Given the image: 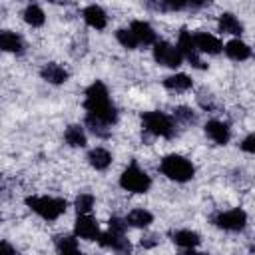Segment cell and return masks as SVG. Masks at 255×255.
<instances>
[{"instance_id": "cell-1", "label": "cell", "mask_w": 255, "mask_h": 255, "mask_svg": "<svg viewBox=\"0 0 255 255\" xmlns=\"http://www.w3.org/2000/svg\"><path fill=\"white\" fill-rule=\"evenodd\" d=\"M84 110L90 116H96L104 120L106 124H116L118 122V110L110 100V92L104 82L96 80L86 88V98H84Z\"/></svg>"}, {"instance_id": "cell-2", "label": "cell", "mask_w": 255, "mask_h": 255, "mask_svg": "<svg viewBox=\"0 0 255 255\" xmlns=\"http://www.w3.org/2000/svg\"><path fill=\"white\" fill-rule=\"evenodd\" d=\"M26 205L40 215L46 221H56L60 215L66 213L68 203L62 197H52V195H30L26 197Z\"/></svg>"}, {"instance_id": "cell-3", "label": "cell", "mask_w": 255, "mask_h": 255, "mask_svg": "<svg viewBox=\"0 0 255 255\" xmlns=\"http://www.w3.org/2000/svg\"><path fill=\"white\" fill-rule=\"evenodd\" d=\"M159 171H161L167 179L177 181V183L189 181V179L195 175L193 163H191L187 157L179 155V153H169V155H165V157L161 159V163H159Z\"/></svg>"}, {"instance_id": "cell-4", "label": "cell", "mask_w": 255, "mask_h": 255, "mask_svg": "<svg viewBox=\"0 0 255 255\" xmlns=\"http://www.w3.org/2000/svg\"><path fill=\"white\" fill-rule=\"evenodd\" d=\"M141 126H143V131L155 135V137H173L175 133V122L171 116L163 114V112H157V110H151V112H143L141 114Z\"/></svg>"}, {"instance_id": "cell-5", "label": "cell", "mask_w": 255, "mask_h": 255, "mask_svg": "<svg viewBox=\"0 0 255 255\" xmlns=\"http://www.w3.org/2000/svg\"><path fill=\"white\" fill-rule=\"evenodd\" d=\"M120 185L129 193H145L151 187V177L137 163H129L120 175Z\"/></svg>"}, {"instance_id": "cell-6", "label": "cell", "mask_w": 255, "mask_h": 255, "mask_svg": "<svg viewBox=\"0 0 255 255\" xmlns=\"http://www.w3.org/2000/svg\"><path fill=\"white\" fill-rule=\"evenodd\" d=\"M211 221H213L215 227H219L223 231L237 233V231H243L245 229V225H247V213L243 209L235 207V209H227V211H217L211 217Z\"/></svg>"}, {"instance_id": "cell-7", "label": "cell", "mask_w": 255, "mask_h": 255, "mask_svg": "<svg viewBox=\"0 0 255 255\" xmlns=\"http://www.w3.org/2000/svg\"><path fill=\"white\" fill-rule=\"evenodd\" d=\"M153 60L163 68H179L183 62V56H181L177 46L163 42V40H157L153 44Z\"/></svg>"}, {"instance_id": "cell-8", "label": "cell", "mask_w": 255, "mask_h": 255, "mask_svg": "<svg viewBox=\"0 0 255 255\" xmlns=\"http://www.w3.org/2000/svg\"><path fill=\"white\" fill-rule=\"evenodd\" d=\"M175 46L179 48L181 56H183L193 68H197V70H203V68H205L203 60L199 58V50H197V46H195L193 34H191L189 30L183 28V30L179 32V36H177V44H175Z\"/></svg>"}, {"instance_id": "cell-9", "label": "cell", "mask_w": 255, "mask_h": 255, "mask_svg": "<svg viewBox=\"0 0 255 255\" xmlns=\"http://www.w3.org/2000/svg\"><path fill=\"white\" fill-rule=\"evenodd\" d=\"M74 233L84 241H98L100 237V223L90 213H78L74 223Z\"/></svg>"}, {"instance_id": "cell-10", "label": "cell", "mask_w": 255, "mask_h": 255, "mask_svg": "<svg viewBox=\"0 0 255 255\" xmlns=\"http://www.w3.org/2000/svg\"><path fill=\"white\" fill-rule=\"evenodd\" d=\"M98 243L102 247L112 249V251H118V253H129L131 251V243H129V239H126V233H116L112 229L100 233Z\"/></svg>"}, {"instance_id": "cell-11", "label": "cell", "mask_w": 255, "mask_h": 255, "mask_svg": "<svg viewBox=\"0 0 255 255\" xmlns=\"http://www.w3.org/2000/svg\"><path fill=\"white\" fill-rule=\"evenodd\" d=\"M193 40L195 46L199 50V54H207V56H217L223 50V44L217 36L209 34V32H193Z\"/></svg>"}, {"instance_id": "cell-12", "label": "cell", "mask_w": 255, "mask_h": 255, "mask_svg": "<svg viewBox=\"0 0 255 255\" xmlns=\"http://www.w3.org/2000/svg\"><path fill=\"white\" fill-rule=\"evenodd\" d=\"M203 129H205L207 137H209L213 143H217V145H225V143H229V139H231V129H229V126H227L225 122H221V120H209Z\"/></svg>"}, {"instance_id": "cell-13", "label": "cell", "mask_w": 255, "mask_h": 255, "mask_svg": "<svg viewBox=\"0 0 255 255\" xmlns=\"http://www.w3.org/2000/svg\"><path fill=\"white\" fill-rule=\"evenodd\" d=\"M40 76L42 80H46L48 84H54V86H62L68 82V70L56 62H48L40 68Z\"/></svg>"}, {"instance_id": "cell-14", "label": "cell", "mask_w": 255, "mask_h": 255, "mask_svg": "<svg viewBox=\"0 0 255 255\" xmlns=\"http://www.w3.org/2000/svg\"><path fill=\"white\" fill-rule=\"evenodd\" d=\"M129 28H131V32L135 34L139 46H153V44L157 42L155 30L151 28L149 22H145V20H133V22L129 24Z\"/></svg>"}, {"instance_id": "cell-15", "label": "cell", "mask_w": 255, "mask_h": 255, "mask_svg": "<svg viewBox=\"0 0 255 255\" xmlns=\"http://www.w3.org/2000/svg\"><path fill=\"white\" fill-rule=\"evenodd\" d=\"M82 16H84V22H86L90 28H94V30H104V28L108 26V16H106L104 8H100L98 4L86 6L84 12H82Z\"/></svg>"}, {"instance_id": "cell-16", "label": "cell", "mask_w": 255, "mask_h": 255, "mask_svg": "<svg viewBox=\"0 0 255 255\" xmlns=\"http://www.w3.org/2000/svg\"><path fill=\"white\" fill-rule=\"evenodd\" d=\"M223 52H225V56H227L229 60H235V62H245V60L251 58V48H249L243 40H239V38L229 40V42L223 46Z\"/></svg>"}, {"instance_id": "cell-17", "label": "cell", "mask_w": 255, "mask_h": 255, "mask_svg": "<svg viewBox=\"0 0 255 255\" xmlns=\"http://www.w3.org/2000/svg\"><path fill=\"white\" fill-rule=\"evenodd\" d=\"M171 241L179 247V249H185V251H193L197 245H199V233L191 231V229H177V231H171Z\"/></svg>"}, {"instance_id": "cell-18", "label": "cell", "mask_w": 255, "mask_h": 255, "mask_svg": "<svg viewBox=\"0 0 255 255\" xmlns=\"http://www.w3.org/2000/svg\"><path fill=\"white\" fill-rule=\"evenodd\" d=\"M217 28L221 34H229V36H241L243 34V24L239 22V18L231 12H223L217 20Z\"/></svg>"}, {"instance_id": "cell-19", "label": "cell", "mask_w": 255, "mask_h": 255, "mask_svg": "<svg viewBox=\"0 0 255 255\" xmlns=\"http://www.w3.org/2000/svg\"><path fill=\"white\" fill-rule=\"evenodd\" d=\"M0 48L4 52H10V54H22L24 52V40L12 30H2L0 32Z\"/></svg>"}, {"instance_id": "cell-20", "label": "cell", "mask_w": 255, "mask_h": 255, "mask_svg": "<svg viewBox=\"0 0 255 255\" xmlns=\"http://www.w3.org/2000/svg\"><path fill=\"white\" fill-rule=\"evenodd\" d=\"M88 163L94 167V169H108L112 165V153L106 149V147H94L88 151Z\"/></svg>"}, {"instance_id": "cell-21", "label": "cell", "mask_w": 255, "mask_h": 255, "mask_svg": "<svg viewBox=\"0 0 255 255\" xmlns=\"http://www.w3.org/2000/svg\"><path fill=\"white\" fill-rule=\"evenodd\" d=\"M126 221L129 227H135V229H145L149 227V223L153 221V215L151 211L143 209V207H137V209H131L128 215H126Z\"/></svg>"}, {"instance_id": "cell-22", "label": "cell", "mask_w": 255, "mask_h": 255, "mask_svg": "<svg viewBox=\"0 0 255 255\" xmlns=\"http://www.w3.org/2000/svg\"><path fill=\"white\" fill-rule=\"evenodd\" d=\"M64 139H66V143H68L70 147H84V145L88 143L86 131H84V128H82L80 124L68 126L66 131H64Z\"/></svg>"}, {"instance_id": "cell-23", "label": "cell", "mask_w": 255, "mask_h": 255, "mask_svg": "<svg viewBox=\"0 0 255 255\" xmlns=\"http://www.w3.org/2000/svg\"><path fill=\"white\" fill-rule=\"evenodd\" d=\"M191 86H193V82L187 74H171V76L163 78V88H167L171 92H187Z\"/></svg>"}, {"instance_id": "cell-24", "label": "cell", "mask_w": 255, "mask_h": 255, "mask_svg": "<svg viewBox=\"0 0 255 255\" xmlns=\"http://www.w3.org/2000/svg\"><path fill=\"white\" fill-rule=\"evenodd\" d=\"M22 18H24V22H26L28 26H32V28H40V26H44V22H46L44 10H42L38 4H28V6L24 8V12H22Z\"/></svg>"}, {"instance_id": "cell-25", "label": "cell", "mask_w": 255, "mask_h": 255, "mask_svg": "<svg viewBox=\"0 0 255 255\" xmlns=\"http://www.w3.org/2000/svg\"><path fill=\"white\" fill-rule=\"evenodd\" d=\"M78 235H56L54 237V245L58 253H78L80 245H78Z\"/></svg>"}, {"instance_id": "cell-26", "label": "cell", "mask_w": 255, "mask_h": 255, "mask_svg": "<svg viewBox=\"0 0 255 255\" xmlns=\"http://www.w3.org/2000/svg\"><path fill=\"white\" fill-rule=\"evenodd\" d=\"M86 126H88V129L96 135V137H102V139H106V137H110V124H106L104 120H100V118H96V116H90V114H86Z\"/></svg>"}, {"instance_id": "cell-27", "label": "cell", "mask_w": 255, "mask_h": 255, "mask_svg": "<svg viewBox=\"0 0 255 255\" xmlns=\"http://www.w3.org/2000/svg\"><path fill=\"white\" fill-rule=\"evenodd\" d=\"M116 40H118L124 48H128V50H135V48L139 46V42H137L135 34L131 32V28H120V30L116 32Z\"/></svg>"}, {"instance_id": "cell-28", "label": "cell", "mask_w": 255, "mask_h": 255, "mask_svg": "<svg viewBox=\"0 0 255 255\" xmlns=\"http://www.w3.org/2000/svg\"><path fill=\"white\" fill-rule=\"evenodd\" d=\"M173 120L179 122V124L191 126V124L197 122V116H195V112H193L191 108H187V106H177V108L173 110Z\"/></svg>"}, {"instance_id": "cell-29", "label": "cell", "mask_w": 255, "mask_h": 255, "mask_svg": "<svg viewBox=\"0 0 255 255\" xmlns=\"http://www.w3.org/2000/svg\"><path fill=\"white\" fill-rule=\"evenodd\" d=\"M94 203H96V199H94V195L88 193V191L80 193V195L74 199V207H76L78 213H92Z\"/></svg>"}, {"instance_id": "cell-30", "label": "cell", "mask_w": 255, "mask_h": 255, "mask_svg": "<svg viewBox=\"0 0 255 255\" xmlns=\"http://www.w3.org/2000/svg\"><path fill=\"white\" fill-rule=\"evenodd\" d=\"M128 227H129L128 221L126 219H120V217H110V221H108V229H112L116 233H126Z\"/></svg>"}, {"instance_id": "cell-31", "label": "cell", "mask_w": 255, "mask_h": 255, "mask_svg": "<svg viewBox=\"0 0 255 255\" xmlns=\"http://www.w3.org/2000/svg\"><path fill=\"white\" fill-rule=\"evenodd\" d=\"M165 12L167 10H185L189 8V0H161Z\"/></svg>"}, {"instance_id": "cell-32", "label": "cell", "mask_w": 255, "mask_h": 255, "mask_svg": "<svg viewBox=\"0 0 255 255\" xmlns=\"http://www.w3.org/2000/svg\"><path fill=\"white\" fill-rule=\"evenodd\" d=\"M239 147H241L245 153H251V155H255V133H249V135H245V137L241 139Z\"/></svg>"}, {"instance_id": "cell-33", "label": "cell", "mask_w": 255, "mask_h": 255, "mask_svg": "<svg viewBox=\"0 0 255 255\" xmlns=\"http://www.w3.org/2000/svg\"><path fill=\"white\" fill-rule=\"evenodd\" d=\"M211 0H189V8H203V6H207Z\"/></svg>"}, {"instance_id": "cell-34", "label": "cell", "mask_w": 255, "mask_h": 255, "mask_svg": "<svg viewBox=\"0 0 255 255\" xmlns=\"http://www.w3.org/2000/svg\"><path fill=\"white\" fill-rule=\"evenodd\" d=\"M157 243V239L151 235V237H145V239H141V247H153Z\"/></svg>"}, {"instance_id": "cell-35", "label": "cell", "mask_w": 255, "mask_h": 255, "mask_svg": "<svg viewBox=\"0 0 255 255\" xmlns=\"http://www.w3.org/2000/svg\"><path fill=\"white\" fill-rule=\"evenodd\" d=\"M50 4H68V0H48Z\"/></svg>"}]
</instances>
